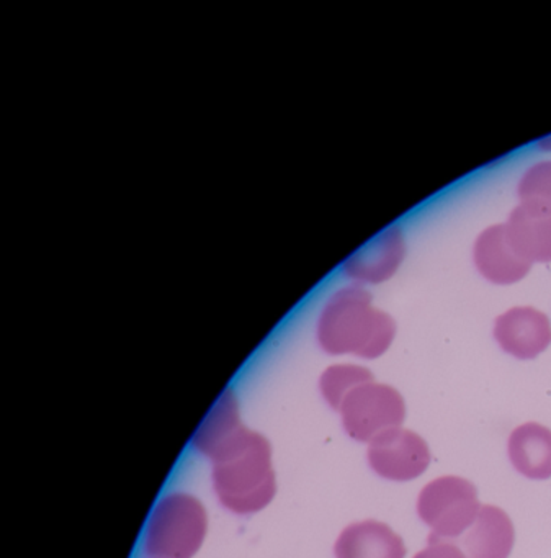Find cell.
Instances as JSON below:
<instances>
[{
	"label": "cell",
	"instance_id": "cell-6",
	"mask_svg": "<svg viewBox=\"0 0 551 558\" xmlns=\"http://www.w3.org/2000/svg\"><path fill=\"white\" fill-rule=\"evenodd\" d=\"M368 463L381 478L411 482L426 473L430 450L426 440L409 429H388L378 434L368 447Z\"/></svg>",
	"mask_w": 551,
	"mask_h": 558
},
{
	"label": "cell",
	"instance_id": "cell-10",
	"mask_svg": "<svg viewBox=\"0 0 551 558\" xmlns=\"http://www.w3.org/2000/svg\"><path fill=\"white\" fill-rule=\"evenodd\" d=\"M334 554L335 558H404L406 545L390 525L367 519L341 532Z\"/></svg>",
	"mask_w": 551,
	"mask_h": 558
},
{
	"label": "cell",
	"instance_id": "cell-17",
	"mask_svg": "<svg viewBox=\"0 0 551 558\" xmlns=\"http://www.w3.org/2000/svg\"><path fill=\"white\" fill-rule=\"evenodd\" d=\"M413 558H468L465 551L449 541L429 542L424 550L417 551Z\"/></svg>",
	"mask_w": 551,
	"mask_h": 558
},
{
	"label": "cell",
	"instance_id": "cell-1",
	"mask_svg": "<svg viewBox=\"0 0 551 558\" xmlns=\"http://www.w3.org/2000/svg\"><path fill=\"white\" fill-rule=\"evenodd\" d=\"M213 462V486L221 505L236 514L266 508L277 492L272 449L259 433L237 427L207 453Z\"/></svg>",
	"mask_w": 551,
	"mask_h": 558
},
{
	"label": "cell",
	"instance_id": "cell-12",
	"mask_svg": "<svg viewBox=\"0 0 551 558\" xmlns=\"http://www.w3.org/2000/svg\"><path fill=\"white\" fill-rule=\"evenodd\" d=\"M512 247L527 263H551V214L521 204L505 223Z\"/></svg>",
	"mask_w": 551,
	"mask_h": 558
},
{
	"label": "cell",
	"instance_id": "cell-16",
	"mask_svg": "<svg viewBox=\"0 0 551 558\" xmlns=\"http://www.w3.org/2000/svg\"><path fill=\"white\" fill-rule=\"evenodd\" d=\"M517 194L521 204L551 214V161L537 162L528 168L518 181Z\"/></svg>",
	"mask_w": 551,
	"mask_h": 558
},
{
	"label": "cell",
	"instance_id": "cell-9",
	"mask_svg": "<svg viewBox=\"0 0 551 558\" xmlns=\"http://www.w3.org/2000/svg\"><path fill=\"white\" fill-rule=\"evenodd\" d=\"M476 269L489 282L511 286L527 276L530 263L512 247L505 225L486 228L473 250Z\"/></svg>",
	"mask_w": 551,
	"mask_h": 558
},
{
	"label": "cell",
	"instance_id": "cell-14",
	"mask_svg": "<svg viewBox=\"0 0 551 558\" xmlns=\"http://www.w3.org/2000/svg\"><path fill=\"white\" fill-rule=\"evenodd\" d=\"M240 426H243V423L240 420L236 395L231 388H226L195 430L192 444L195 450L207 456L217 444L226 439Z\"/></svg>",
	"mask_w": 551,
	"mask_h": 558
},
{
	"label": "cell",
	"instance_id": "cell-5",
	"mask_svg": "<svg viewBox=\"0 0 551 558\" xmlns=\"http://www.w3.org/2000/svg\"><path fill=\"white\" fill-rule=\"evenodd\" d=\"M339 413L348 437L358 442H371L378 434L396 429L404 423L406 403L396 388L368 381L344 398Z\"/></svg>",
	"mask_w": 551,
	"mask_h": 558
},
{
	"label": "cell",
	"instance_id": "cell-11",
	"mask_svg": "<svg viewBox=\"0 0 551 558\" xmlns=\"http://www.w3.org/2000/svg\"><path fill=\"white\" fill-rule=\"evenodd\" d=\"M514 524L498 506L485 505L462 538L468 558H509L514 547Z\"/></svg>",
	"mask_w": 551,
	"mask_h": 558
},
{
	"label": "cell",
	"instance_id": "cell-3",
	"mask_svg": "<svg viewBox=\"0 0 551 558\" xmlns=\"http://www.w3.org/2000/svg\"><path fill=\"white\" fill-rule=\"evenodd\" d=\"M204 505L187 493H169L152 509L145 532V551L151 558H192L207 534Z\"/></svg>",
	"mask_w": 551,
	"mask_h": 558
},
{
	"label": "cell",
	"instance_id": "cell-13",
	"mask_svg": "<svg viewBox=\"0 0 551 558\" xmlns=\"http://www.w3.org/2000/svg\"><path fill=\"white\" fill-rule=\"evenodd\" d=\"M509 460L525 478H551V430L538 423H525L512 430Z\"/></svg>",
	"mask_w": 551,
	"mask_h": 558
},
{
	"label": "cell",
	"instance_id": "cell-18",
	"mask_svg": "<svg viewBox=\"0 0 551 558\" xmlns=\"http://www.w3.org/2000/svg\"><path fill=\"white\" fill-rule=\"evenodd\" d=\"M548 145H544V148L551 149V136L547 140Z\"/></svg>",
	"mask_w": 551,
	"mask_h": 558
},
{
	"label": "cell",
	"instance_id": "cell-4",
	"mask_svg": "<svg viewBox=\"0 0 551 558\" xmlns=\"http://www.w3.org/2000/svg\"><path fill=\"white\" fill-rule=\"evenodd\" d=\"M479 509L476 486L462 476H439L427 483L417 498V514L430 527L429 542L465 534L478 518Z\"/></svg>",
	"mask_w": 551,
	"mask_h": 558
},
{
	"label": "cell",
	"instance_id": "cell-7",
	"mask_svg": "<svg viewBox=\"0 0 551 558\" xmlns=\"http://www.w3.org/2000/svg\"><path fill=\"white\" fill-rule=\"evenodd\" d=\"M494 339L512 357L530 361L551 344V323L540 310L515 306L495 318Z\"/></svg>",
	"mask_w": 551,
	"mask_h": 558
},
{
	"label": "cell",
	"instance_id": "cell-8",
	"mask_svg": "<svg viewBox=\"0 0 551 558\" xmlns=\"http://www.w3.org/2000/svg\"><path fill=\"white\" fill-rule=\"evenodd\" d=\"M406 253L404 234L397 225L384 228L345 259L342 272L352 282L381 283L391 279Z\"/></svg>",
	"mask_w": 551,
	"mask_h": 558
},
{
	"label": "cell",
	"instance_id": "cell-15",
	"mask_svg": "<svg viewBox=\"0 0 551 558\" xmlns=\"http://www.w3.org/2000/svg\"><path fill=\"white\" fill-rule=\"evenodd\" d=\"M368 381H374V374L368 368L351 364L332 365L321 375L319 388H321L322 397L328 401L329 407L339 411L344 398L354 388L368 384Z\"/></svg>",
	"mask_w": 551,
	"mask_h": 558
},
{
	"label": "cell",
	"instance_id": "cell-2",
	"mask_svg": "<svg viewBox=\"0 0 551 558\" xmlns=\"http://www.w3.org/2000/svg\"><path fill=\"white\" fill-rule=\"evenodd\" d=\"M316 336L328 354H352L371 361L393 344L396 323L383 310L375 308L370 292L355 283L335 290L326 300Z\"/></svg>",
	"mask_w": 551,
	"mask_h": 558
}]
</instances>
